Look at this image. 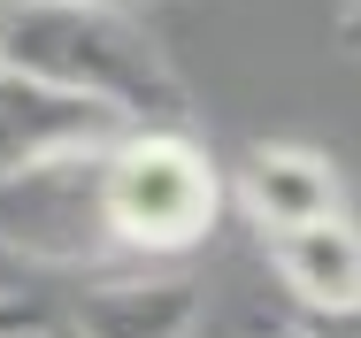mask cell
Here are the masks:
<instances>
[{
  "label": "cell",
  "mask_w": 361,
  "mask_h": 338,
  "mask_svg": "<svg viewBox=\"0 0 361 338\" xmlns=\"http://www.w3.org/2000/svg\"><path fill=\"white\" fill-rule=\"evenodd\" d=\"M8 69L47 77L77 100L116 108L131 131H192V92L139 8L92 0H23L8 16Z\"/></svg>",
  "instance_id": "cell-1"
},
{
  "label": "cell",
  "mask_w": 361,
  "mask_h": 338,
  "mask_svg": "<svg viewBox=\"0 0 361 338\" xmlns=\"http://www.w3.org/2000/svg\"><path fill=\"white\" fill-rule=\"evenodd\" d=\"M16 8H23V0H16ZM92 8H146V0H92Z\"/></svg>",
  "instance_id": "cell-13"
},
{
  "label": "cell",
  "mask_w": 361,
  "mask_h": 338,
  "mask_svg": "<svg viewBox=\"0 0 361 338\" xmlns=\"http://www.w3.org/2000/svg\"><path fill=\"white\" fill-rule=\"evenodd\" d=\"M231 200L246 207V223L262 239H277V231H300V223H338L346 215V185H338V162L323 146L262 138V146H246V162L231 177Z\"/></svg>",
  "instance_id": "cell-5"
},
{
  "label": "cell",
  "mask_w": 361,
  "mask_h": 338,
  "mask_svg": "<svg viewBox=\"0 0 361 338\" xmlns=\"http://www.w3.org/2000/svg\"><path fill=\"white\" fill-rule=\"evenodd\" d=\"M39 338H77V331H70V315H62V323H47V331H39Z\"/></svg>",
  "instance_id": "cell-12"
},
{
  "label": "cell",
  "mask_w": 361,
  "mask_h": 338,
  "mask_svg": "<svg viewBox=\"0 0 361 338\" xmlns=\"http://www.w3.org/2000/svg\"><path fill=\"white\" fill-rule=\"evenodd\" d=\"M262 262L277 270L300 315H331V308H354L361 300V223L338 215V223H300V231H277L262 239Z\"/></svg>",
  "instance_id": "cell-7"
},
{
  "label": "cell",
  "mask_w": 361,
  "mask_h": 338,
  "mask_svg": "<svg viewBox=\"0 0 361 338\" xmlns=\"http://www.w3.org/2000/svg\"><path fill=\"white\" fill-rule=\"evenodd\" d=\"M269 338H300V323H292V331H269Z\"/></svg>",
  "instance_id": "cell-14"
},
{
  "label": "cell",
  "mask_w": 361,
  "mask_h": 338,
  "mask_svg": "<svg viewBox=\"0 0 361 338\" xmlns=\"http://www.w3.org/2000/svg\"><path fill=\"white\" fill-rule=\"evenodd\" d=\"M0 254L62 277H131L108 223V146L54 154L23 177H0Z\"/></svg>",
  "instance_id": "cell-3"
},
{
  "label": "cell",
  "mask_w": 361,
  "mask_h": 338,
  "mask_svg": "<svg viewBox=\"0 0 361 338\" xmlns=\"http://www.w3.org/2000/svg\"><path fill=\"white\" fill-rule=\"evenodd\" d=\"M8 16H16V0H0V54H8Z\"/></svg>",
  "instance_id": "cell-11"
},
{
  "label": "cell",
  "mask_w": 361,
  "mask_h": 338,
  "mask_svg": "<svg viewBox=\"0 0 361 338\" xmlns=\"http://www.w3.org/2000/svg\"><path fill=\"white\" fill-rule=\"evenodd\" d=\"M223 200L231 185L192 131H123L108 146V223L131 270L200 254L223 223Z\"/></svg>",
  "instance_id": "cell-2"
},
{
  "label": "cell",
  "mask_w": 361,
  "mask_h": 338,
  "mask_svg": "<svg viewBox=\"0 0 361 338\" xmlns=\"http://www.w3.org/2000/svg\"><path fill=\"white\" fill-rule=\"evenodd\" d=\"M54 315L39 308V300H23V292H0V338H23V331H47Z\"/></svg>",
  "instance_id": "cell-8"
},
{
  "label": "cell",
  "mask_w": 361,
  "mask_h": 338,
  "mask_svg": "<svg viewBox=\"0 0 361 338\" xmlns=\"http://www.w3.org/2000/svg\"><path fill=\"white\" fill-rule=\"evenodd\" d=\"M70 331L77 338H192L200 331V284L161 270L100 277L70 308Z\"/></svg>",
  "instance_id": "cell-6"
},
{
  "label": "cell",
  "mask_w": 361,
  "mask_h": 338,
  "mask_svg": "<svg viewBox=\"0 0 361 338\" xmlns=\"http://www.w3.org/2000/svg\"><path fill=\"white\" fill-rule=\"evenodd\" d=\"M23 338H39V331H23Z\"/></svg>",
  "instance_id": "cell-15"
},
{
  "label": "cell",
  "mask_w": 361,
  "mask_h": 338,
  "mask_svg": "<svg viewBox=\"0 0 361 338\" xmlns=\"http://www.w3.org/2000/svg\"><path fill=\"white\" fill-rule=\"evenodd\" d=\"M338 47L361 54V0H338Z\"/></svg>",
  "instance_id": "cell-10"
},
{
  "label": "cell",
  "mask_w": 361,
  "mask_h": 338,
  "mask_svg": "<svg viewBox=\"0 0 361 338\" xmlns=\"http://www.w3.org/2000/svg\"><path fill=\"white\" fill-rule=\"evenodd\" d=\"M131 131L116 108L100 100H77L47 77H23V69L0 62V177H23L54 154H85V146H116Z\"/></svg>",
  "instance_id": "cell-4"
},
{
  "label": "cell",
  "mask_w": 361,
  "mask_h": 338,
  "mask_svg": "<svg viewBox=\"0 0 361 338\" xmlns=\"http://www.w3.org/2000/svg\"><path fill=\"white\" fill-rule=\"evenodd\" d=\"M300 338H361V300L331 308V315H300Z\"/></svg>",
  "instance_id": "cell-9"
}]
</instances>
